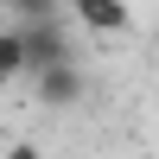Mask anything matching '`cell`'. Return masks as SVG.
Here are the masks:
<instances>
[{
  "label": "cell",
  "mask_w": 159,
  "mask_h": 159,
  "mask_svg": "<svg viewBox=\"0 0 159 159\" xmlns=\"http://www.w3.org/2000/svg\"><path fill=\"white\" fill-rule=\"evenodd\" d=\"M70 19L83 32H96V38H121L134 25V7L127 0H70Z\"/></svg>",
  "instance_id": "3957f363"
},
{
  "label": "cell",
  "mask_w": 159,
  "mask_h": 159,
  "mask_svg": "<svg viewBox=\"0 0 159 159\" xmlns=\"http://www.w3.org/2000/svg\"><path fill=\"white\" fill-rule=\"evenodd\" d=\"M7 159H45V153H38V147H25V140H19V147H7Z\"/></svg>",
  "instance_id": "8992f818"
},
{
  "label": "cell",
  "mask_w": 159,
  "mask_h": 159,
  "mask_svg": "<svg viewBox=\"0 0 159 159\" xmlns=\"http://www.w3.org/2000/svg\"><path fill=\"white\" fill-rule=\"evenodd\" d=\"M32 89H38L45 108H76V102H83V64L64 57V64H51V70H32Z\"/></svg>",
  "instance_id": "6da1fadb"
},
{
  "label": "cell",
  "mask_w": 159,
  "mask_h": 159,
  "mask_svg": "<svg viewBox=\"0 0 159 159\" xmlns=\"http://www.w3.org/2000/svg\"><path fill=\"white\" fill-rule=\"evenodd\" d=\"M19 32H25V64H32V70H51V64L76 57V51H70V32H64L57 19H32V25H19Z\"/></svg>",
  "instance_id": "7a4b0ae2"
},
{
  "label": "cell",
  "mask_w": 159,
  "mask_h": 159,
  "mask_svg": "<svg viewBox=\"0 0 159 159\" xmlns=\"http://www.w3.org/2000/svg\"><path fill=\"white\" fill-rule=\"evenodd\" d=\"M13 76H32V64H25V32L19 19L0 25V83H13Z\"/></svg>",
  "instance_id": "277c9868"
},
{
  "label": "cell",
  "mask_w": 159,
  "mask_h": 159,
  "mask_svg": "<svg viewBox=\"0 0 159 159\" xmlns=\"http://www.w3.org/2000/svg\"><path fill=\"white\" fill-rule=\"evenodd\" d=\"M57 7H64V0H7V19H19V25H32V19H57Z\"/></svg>",
  "instance_id": "5b68a950"
}]
</instances>
